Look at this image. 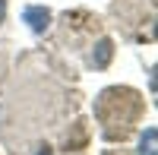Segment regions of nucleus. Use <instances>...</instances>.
Wrapping results in <instances>:
<instances>
[{
    "label": "nucleus",
    "instance_id": "nucleus-1",
    "mask_svg": "<svg viewBox=\"0 0 158 155\" xmlns=\"http://www.w3.org/2000/svg\"><path fill=\"white\" fill-rule=\"evenodd\" d=\"M48 19H51V13L44 6H29V10H25V22L32 25V32H44L48 29Z\"/></svg>",
    "mask_w": 158,
    "mask_h": 155
},
{
    "label": "nucleus",
    "instance_id": "nucleus-2",
    "mask_svg": "<svg viewBox=\"0 0 158 155\" xmlns=\"http://www.w3.org/2000/svg\"><path fill=\"white\" fill-rule=\"evenodd\" d=\"M139 155H155V130L152 127L146 130V136H142V152Z\"/></svg>",
    "mask_w": 158,
    "mask_h": 155
},
{
    "label": "nucleus",
    "instance_id": "nucleus-3",
    "mask_svg": "<svg viewBox=\"0 0 158 155\" xmlns=\"http://www.w3.org/2000/svg\"><path fill=\"white\" fill-rule=\"evenodd\" d=\"M108 60H111V41H101V44H98V57H95V63H98V67H104Z\"/></svg>",
    "mask_w": 158,
    "mask_h": 155
},
{
    "label": "nucleus",
    "instance_id": "nucleus-4",
    "mask_svg": "<svg viewBox=\"0 0 158 155\" xmlns=\"http://www.w3.org/2000/svg\"><path fill=\"white\" fill-rule=\"evenodd\" d=\"M0 19H3V0H0Z\"/></svg>",
    "mask_w": 158,
    "mask_h": 155
}]
</instances>
